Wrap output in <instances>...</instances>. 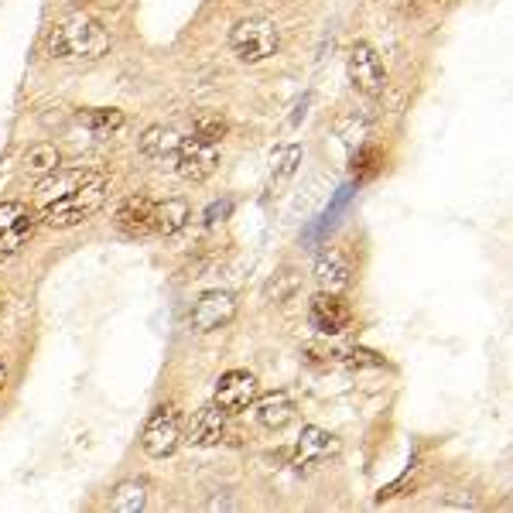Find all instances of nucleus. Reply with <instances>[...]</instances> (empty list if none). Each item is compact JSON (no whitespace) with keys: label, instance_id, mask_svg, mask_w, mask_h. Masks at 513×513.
<instances>
[{"label":"nucleus","instance_id":"a211bd4d","mask_svg":"<svg viewBox=\"0 0 513 513\" xmlns=\"http://www.w3.org/2000/svg\"><path fill=\"white\" fill-rule=\"evenodd\" d=\"M192 219L189 206L182 199H165L154 202V233L161 236H175L178 230H185V223Z\"/></svg>","mask_w":513,"mask_h":513},{"label":"nucleus","instance_id":"4468645a","mask_svg":"<svg viewBox=\"0 0 513 513\" xmlns=\"http://www.w3.org/2000/svg\"><path fill=\"white\" fill-rule=\"evenodd\" d=\"M254 414L264 428L281 431L295 421V401H291L288 390H271V394H264L254 401Z\"/></svg>","mask_w":513,"mask_h":513},{"label":"nucleus","instance_id":"0eeeda50","mask_svg":"<svg viewBox=\"0 0 513 513\" xmlns=\"http://www.w3.org/2000/svg\"><path fill=\"white\" fill-rule=\"evenodd\" d=\"M349 79H353V86L363 96H380L387 89L384 62H380V55L366 42H356L349 48Z\"/></svg>","mask_w":513,"mask_h":513},{"label":"nucleus","instance_id":"f03ea898","mask_svg":"<svg viewBox=\"0 0 513 513\" xmlns=\"http://www.w3.org/2000/svg\"><path fill=\"white\" fill-rule=\"evenodd\" d=\"M48 52L55 59H103L110 52V35L100 21L69 14L48 31Z\"/></svg>","mask_w":513,"mask_h":513},{"label":"nucleus","instance_id":"1a4fd4ad","mask_svg":"<svg viewBox=\"0 0 513 513\" xmlns=\"http://www.w3.org/2000/svg\"><path fill=\"white\" fill-rule=\"evenodd\" d=\"M257 401V377L247 370H230L219 377L216 384V404L223 407L226 414H240L247 407H254Z\"/></svg>","mask_w":513,"mask_h":513},{"label":"nucleus","instance_id":"cd10ccee","mask_svg":"<svg viewBox=\"0 0 513 513\" xmlns=\"http://www.w3.org/2000/svg\"><path fill=\"white\" fill-rule=\"evenodd\" d=\"M4 384H7V366H4V360H0V390H4Z\"/></svg>","mask_w":513,"mask_h":513},{"label":"nucleus","instance_id":"412c9836","mask_svg":"<svg viewBox=\"0 0 513 513\" xmlns=\"http://www.w3.org/2000/svg\"><path fill=\"white\" fill-rule=\"evenodd\" d=\"M298 288H301V278H298L295 267H281V271L264 284V298H267V301H278V305H284V301L295 298V291H298Z\"/></svg>","mask_w":513,"mask_h":513},{"label":"nucleus","instance_id":"c756f323","mask_svg":"<svg viewBox=\"0 0 513 513\" xmlns=\"http://www.w3.org/2000/svg\"><path fill=\"white\" fill-rule=\"evenodd\" d=\"M0 312H4V291H0Z\"/></svg>","mask_w":513,"mask_h":513},{"label":"nucleus","instance_id":"f257e3e1","mask_svg":"<svg viewBox=\"0 0 513 513\" xmlns=\"http://www.w3.org/2000/svg\"><path fill=\"white\" fill-rule=\"evenodd\" d=\"M110 195V178L103 171H89L86 182H79L76 189H69L65 195L52 202H42V219L52 230H69V226L86 223L89 216H96L103 209Z\"/></svg>","mask_w":513,"mask_h":513},{"label":"nucleus","instance_id":"a878e982","mask_svg":"<svg viewBox=\"0 0 513 513\" xmlns=\"http://www.w3.org/2000/svg\"><path fill=\"white\" fill-rule=\"evenodd\" d=\"M384 360H380L377 353H370V349H353L349 353V366H380Z\"/></svg>","mask_w":513,"mask_h":513},{"label":"nucleus","instance_id":"f8f14e48","mask_svg":"<svg viewBox=\"0 0 513 513\" xmlns=\"http://www.w3.org/2000/svg\"><path fill=\"white\" fill-rule=\"evenodd\" d=\"M117 230L124 236H148L154 233V202L148 195H130L124 206L117 209Z\"/></svg>","mask_w":513,"mask_h":513},{"label":"nucleus","instance_id":"bb28decb","mask_svg":"<svg viewBox=\"0 0 513 513\" xmlns=\"http://www.w3.org/2000/svg\"><path fill=\"white\" fill-rule=\"evenodd\" d=\"M209 510H236V503L233 500H219V496H216V500H209Z\"/></svg>","mask_w":513,"mask_h":513},{"label":"nucleus","instance_id":"7ed1b4c3","mask_svg":"<svg viewBox=\"0 0 513 513\" xmlns=\"http://www.w3.org/2000/svg\"><path fill=\"white\" fill-rule=\"evenodd\" d=\"M230 48L240 62H264L281 48V31L271 18H243L233 24Z\"/></svg>","mask_w":513,"mask_h":513},{"label":"nucleus","instance_id":"dca6fc26","mask_svg":"<svg viewBox=\"0 0 513 513\" xmlns=\"http://www.w3.org/2000/svg\"><path fill=\"white\" fill-rule=\"evenodd\" d=\"M178 148H182V137L175 134L171 127H148L141 137V154L151 161H165V158H175Z\"/></svg>","mask_w":513,"mask_h":513},{"label":"nucleus","instance_id":"9b49d317","mask_svg":"<svg viewBox=\"0 0 513 513\" xmlns=\"http://www.w3.org/2000/svg\"><path fill=\"white\" fill-rule=\"evenodd\" d=\"M336 452H339V438L336 435L308 425V428H301V438L295 445V459H291V462H295L298 469H315V466H322L325 459H332Z\"/></svg>","mask_w":513,"mask_h":513},{"label":"nucleus","instance_id":"2eb2a0df","mask_svg":"<svg viewBox=\"0 0 513 513\" xmlns=\"http://www.w3.org/2000/svg\"><path fill=\"white\" fill-rule=\"evenodd\" d=\"M315 278H319L322 291H329V295H342V291L353 284V264H349V257L342 254V250H332L329 257L319 260Z\"/></svg>","mask_w":513,"mask_h":513},{"label":"nucleus","instance_id":"aec40b11","mask_svg":"<svg viewBox=\"0 0 513 513\" xmlns=\"http://www.w3.org/2000/svg\"><path fill=\"white\" fill-rule=\"evenodd\" d=\"M59 168H62V154L52 144H35V148L24 154V175H31L35 182H42V178H48Z\"/></svg>","mask_w":513,"mask_h":513},{"label":"nucleus","instance_id":"b1692460","mask_svg":"<svg viewBox=\"0 0 513 513\" xmlns=\"http://www.w3.org/2000/svg\"><path fill=\"white\" fill-rule=\"evenodd\" d=\"M384 165V151L380 148H360L353 154V178L356 182H370L373 175Z\"/></svg>","mask_w":513,"mask_h":513},{"label":"nucleus","instance_id":"39448f33","mask_svg":"<svg viewBox=\"0 0 513 513\" xmlns=\"http://www.w3.org/2000/svg\"><path fill=\"white\" fill-rule=\"evenodd\" d=\"M233 319H236V298L230 291H206L189 312V325H192V332H199V336L226 329Z\"/></svg>","mask_w":513,"mask_h":513},{"label":"nucleus","instance_id":"4be33fe9","mask_svg":"<svg viewBox=\"0 0 513 513\" xmlns=\"http://www.w3.org/2000/svg\"><path fill=\"white\" fill-rule=\"evenodd\" d=\"M298 161H301V148H281L274 154V175H271V192H281L284 185L295 178L298 171Z\"/></svg>","mask_w":513,"mask_h":513},{"label":"nucleus","instance_id":"5701e85b","mask_svg":"<svg viewBox=\"0 0 513 513\" xmlns=\"http://www.w3.org/2000/svg\"><path fill=\"white\" fill-rule=\"evenodd\" d=\"M79 120H83L93 134H113V130L124 127V113L120 110H89V113H79Z\"/></svg>","mask_w":513,"mask_h":513},{"label":"nucleus","instance_id":"ddd939ff","mask_svg":"<svg viewBox=\"0 0 513 513\" xmlns=\"http://www.w3.org/2000/svg\"><path fill=\"white\" fill-rule=\"evenodd\" d=\"M226 418H230V414H226L216 401L199 407L192 418V428H189V442L202 445V449H206V445H219L226 435Z\"/></svg>","mask_w":513,"mask_h":513},{"label":"nucleus","instance_id":"6e6552de","mask_svg":"<svg viewBox=\"0 0 513 513\" xmlns=\"http://www.w3.org/2000/svg\"><path fill=\"white\" fill-rule=\"evenodd\" d=\"M349 322H353V312H349V305L339 295L319 291L312 298V305H308V325L315 332H322V336H339V332L349 329Z\"/></svg>","mask_w":513,"mask_h":513},{"label":"nucleus","instance_id":"423d86ee","mask_svg":"<svg viewBox=\"0 0 513 513\" xmlns=\"http://www.w3.org/2000/svg\"><path fill=\"white\" fill-rule=\"evenodd\" d=\"M219 168V144H209L202 137H185L175 154V171L185 182H206Z\"/></svg>","mask_w":513,"mask_h":513},{"label":"nucleus","instance_id":"9d476101","mask_svg":"<svg viewBox=\"0 0 513 513\" xmlns=\"http://www.w3.org/2000/svg\"><path fill=\"white\" fill-rule=\"evenodd\" d=\"M35 233V216L21 202H0V250L18 254Z\"/></svg>","mask_w":513,"mask_h":513},{"label":"nucleus","instance_id":"393cba45","mask_svg":"<svg viewBox=\"0 0 513 513\" xmlns=\"http://www.w3.org/2000/svg\"><path fill=\"white\" fill-rule=\"evenodd\" d=\"M195 137H202V141H209V144H219L226 137V120L216 117V113H202V117H195Z\"/></svg>","mask_w":513,"mask_h":513},{"label":"nucleus","instance_id":"f3484780","mask_svg":"<svg viewBox=\"0 0 513 513\" xmlns=\"http://www.w3.org/2000/svg\"><path fill=\"white\" fill-rule=\"evenodd\" d=\"M86 178H89L86 168H59V171H52V175L38 182V206H42V202L59 199V195H65L69 189H76V185L86 182Z\"/></svg>","mask_w":513,"mask_h":513},{"label":"nucleus","instance_id":"20e7f679","mask_svg":"<svg viewBox=\"0 0 513 513\" xmlns=\"http://www.w3.org/2000/svg\"><path fill=\"white\" fill-rule=\"evenodd\" d=\"M182 442V414H178L175 404H161L151 411V418L144 421L141 431V445L151 459H168L171 452Z\"/></svg>","mask_w":513,"mask_h":513},{"label":"nucleus","instance_id":"6ab92c4d","mask_svg":"<svg viewBox=\"0 0 513 513\" xmlns=\"http://www.w3.org/2000/svg\"><path fill=\"white\" fill-rule=\"evenodd\" d=\"M144 503H148V483L144 479H124L110 496L113 513H141Z\"/></svg>","mask_w":513,"mask_h":513},{"label":"nucleus","instance_id":"7c9ffc66","mask_svg":"<svg viewBox=\"0 0 513 513\" xmlns=\"http://www.w3.org/2000/svg\"><path fill=\"white\" fill-rule=\"evenodd\" d=\"M4 257H7V254H4V250H0V260H4Z\"/></svg>","mask_w":513,"mask_h":513},{"label":"nucleus","instance_id":"c85d7f7f","mask_svg":"<svg viewBox=\"0 0 513 513\" xmlns=\"http://www.w3.org/2000/svg\"><path fill=\"white\" fill-rule=\"evenodd\" d=\"M72 4H83L86 7V4H96V0H72Z\"/></svg>","mask_w":513,"mask_h":513}]
</instances>
